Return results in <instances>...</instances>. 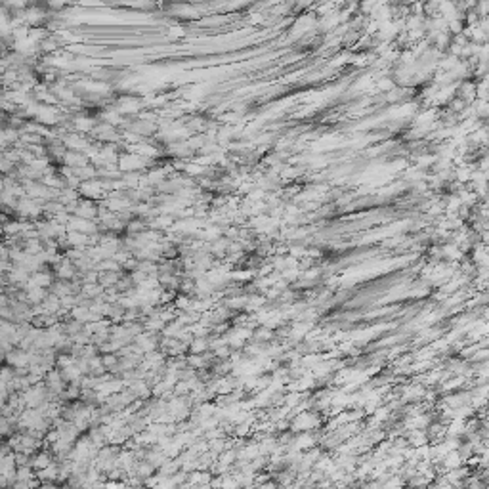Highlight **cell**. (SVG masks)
Here are the masks:
<instances>
[{
	"label": "cell",
	"mask_w": 489,
	"mask_h": 489,
	"mask_svg": "<svg viewBox=\"0 0 489 489\" xmlns=\"http://www.w3.org/2000/svg\"><path fill=\"white\" fill-rule=\"evenodd\" d=\"M36 478H38L40 482H44V484H52V482L60 480V466H58V464H50L48 468L38 470V472H36Z\"/></svg>",
	"instance_id": "obj_1"
},
{
	"label": "cell",
	"mask_w": 489,
	"mask_h": 489,
	"mask_svg": "<svg viewBox=\"0 0 489 489\" xmlns=\"http://www.w3.org/2000/svg\"><path fill=\"white\" fill-rule=\"evenodd\" d=\"M50 464H54L52 462V455L50 453H38L36 457L31 458V466L38 472V470H44V468H48Z\"/></svg>",
	"instance_id": "obj_2"
},
{
	"label": "cell",
	"mask_w": 489,
	"mask_h": 489,
	"mask_svg": "<svg viewBox=\"0 0 489 489\" xmlns=\"http://www.w3.org/2000/svg\"><path fill=\"white\" fill-rule=\"evenodd\" d=\"M16 482H31L36 478L34 468L33 466H17V474H16Z\"/></svg>",
	"instance_id": "obj_3"
},
{
	"label": "cell",
	"mask_w": 489,
	"mask_h": 489,
	"mask_svg": "<svg viewBox=\"0 0 489 489\" xmlns=\"http://www.w3.org/2000/svg\"><path fill=\"white\" fill-rule=\"evenodd\" d=\"M136 472H138V476H142L144 480H147V478H151L153 476L155 466H153L151 462H147V460H142V462L136 466Z\"/></svg>",
	"instance_id": "obj_4"
},
{
	"label": "cell",
	"mask_w": 489,
	"mask_h": 489,
	"mask_svg": "<svg viewBox=\"0 0 489 489\" xmlns=\"http://www.w3.org/2000/svg\"><path fill=\"white\" fill-rule=\"evenodd\" d=\"M235 458H237V453H235V451H229V453H224V455H222L220 462H224V464H228V466H229Z\"/></svg>",
	"instance_id": "obj_5"
},
{
	"label": "cell",
	"mask_w": 489,
	"mask_h": 489,
	"mask_svg": "<svg viewBox=\"0 0 489 489\" xmlns=\"http://www.w3.org/2000/svg\"><path fill=\"white\" fill-rule=\"evenodd\" d=\"M128 489H142V488H128Z\"/></svg>",
	"instance_id": "obj_6"
}]
</instances>
